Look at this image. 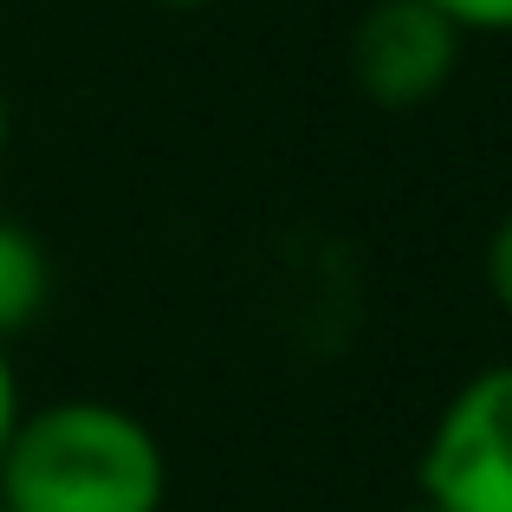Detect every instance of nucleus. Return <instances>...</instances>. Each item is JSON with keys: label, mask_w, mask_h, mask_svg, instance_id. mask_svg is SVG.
Wrapping results in <instances>:
<instances>
[{"label": "nucleus", "mask_w": 512, "mask_h": 512, "mask_svg": "<svg viewBox=\"0 0 512 512\" xmlns=\"http://www.w3.org/2000/svg\"><path fill=\"white\" fill-rule=\"evenodd\" d=\"M20 415H26V402H20V370H13L7 344H0V454H7V441H13V428H20Z\"/></svg>", "instance_id": "0eeeda50"}, {"label": "nucleus", "mask_w": 512, "mask_h": 512, "mask_svg": "<svg viewBox=\"0 0 512 512\" xmlns=\"http://www.w3.org/2000/svg\"><path fill=\"white\" fill-rule=\"evenodd\" d=\"M461 33H512V0H428Z\"/></svg>", "instance_id": "423d86ee"}, {"label": "nucleus", "mask_w": 512, "mask_h": 512, "mask_svg": "<svg viewBox=\"0 0 512 512\" xmlns=\"http://www.w3.org/2000/svg\"><path fill=\"white\" fill-rule=\"evenodd\" d=\"M7 130H13V117H7V91H0V163H7Z\"/></svg>", "instance_id": "6e6552de"}, {"label": "nucleus", "mask_w": 512, "mask_h": 512, "mask_svg": "<svg viewBox=\"0 0 512 512\" xmlns=\"http://www.w3.org/2000/svg\"><path fill=\"white\" fill-rule=\"evenodd\" d=\"M52 299V260H46V240L33 234L26 221L0 214V344L20 338Z\"/></svg>", "instance_id": "20e7f679"}, {"label": "nucleus", "mask_w": 512, "mask_h": 512, "mask_svg": "<svg viewBox=\"0 0 512 512\" xmlns=\"http://www.w3.org/2000/svg\"><path fill=\"white\" fill-rule=\"evenodd\" d=\"M0 512H7V506H0Z\"/></svg>", "instance_id": "9b49d317"}, {"label": "nucleus", "mask_w": 512, "mask_h": 512, "mask_svg": "<svg viewBox=\"0 0 512 512\" xmlns=\"http://www.w3.org/2000/svg\"><path fill=\"white\" fill-rule=\"evenodd\" d=\"M480 273H487V292H493V305L512 318V208L493 221V234H487V260H480Z\"/></svg>", "instance_id": "39448f33"}, {"label": "nucleus", "mask_w": 512, "mask_h": 512, "mask_svg": "<svg viewBox=\"0 0 512 512\" xmlns=\"http://www.w3.org/2000/svg\"><path fill=\"white\" fill-rule=\"evenodd\" d=\"M415 487L435 512H512V363L467 376L441 402L415 461Z\"/></svg>", "instance_id": "f03ea898"}, {"label": "nucleus", "mask_w": 512, "mask_h": 512, "mask_svg": "<svg viewBox=\"0 0 512 512\" xmlns=\"http://www.w3.org/2000/svg\"><path fill=\"white\" fill-rule=\"evenodd\" d=\"M169 454L137 409L104 396H59L26 409L0 454L7 512H163Z\"/></svg>", "instance_id": "f257e3e1"}, {"label": "nucleus", "mask_w": 512, "mask_h": 512, "mask_svg": "<svg viewBox=\"0 0 512 512\" xmlns=\"http://www.w3.org/2000/svg\"><path fill=\"white\" fill-rule=\"evenodd\" d=\"M396 512H435V506H422V500H415V506H396Z\"/></svg>", "instance_id": "9d476101"}, {"label": "nucleus", "mask_w": 512, "mask_h": 512, "mask_svg": "<svg viewBox=\"0 0 512 512\" xmlns=\"http://www.w3.org/2000/svg\"><path fill=\"white\" fill-rule=\"evenodd\" d=\"M156 7H182L188 13V7H214V0H156Z\"/></svg>", "instance_id": "1a4fd4ad"}, {"label": "nucleus", "mask_w": 512, "mask_h": 512, "mask_svg": "<svg viewBox=\"0 0 512 512\" xmlns=\"http://www.w3.org/2000/svg\"><path fill=\"white\" fill-rule=\"evenodd\" d=\"M461 39L467 33L428 0H370V13L350 26V78L383 111H415L448 91Z\"/></svg>", "instance_id": "7ed1b4c3"}]
</instances>
